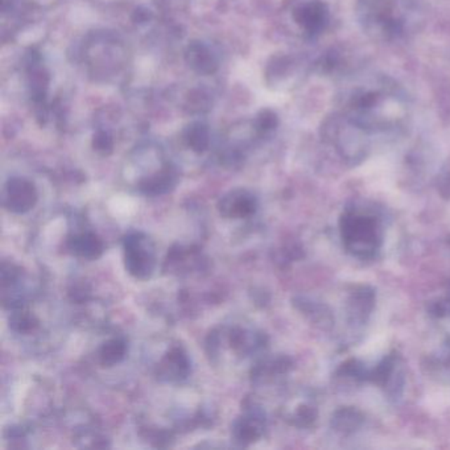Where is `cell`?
Listing matches in <instances>:
<instances>
[{"mask_svg":"<svg viewBox=\"0 0 450 450\" xmlns=\"http://www.w3.org/2000/svg\"><path fill=\"white\" fill-rule=\"evenodd\" d=\"M340 238L346 251L367 260L379 253L383 244L380 218L366 208H349L340 220Z\"/></svg>","mask_w":450,"mask_h":450,"instance_id":"6da1fadb","label":"cell"},{"mask_svg":"<svg viewBox=\"0 0 450 450\" xmlns=\"http://www.w3.org/2000/svg\"><path fill=\"white\" fill-rule=\"evenodd\" d=\"M362 130V127L357 124L342 121L340 118H333V121L325 123L324 135L331 139L342 157L350 163H358L366 156Z\"/></svg>","mask_w":450,"mask_h":450,"instance_id":"7a4b0ae2","label":"cell"},{"mask_svg":"<svg viewBox=\"0 0 450 450\" xmlns=\"http://www.w3.org/2000/svg\"><path fill=\"white\" fill-rule=\"evenodd\" d=\"M357 11L367 28H379L385 37H396L403 32V22L394 16L390 0H358Z\"/></svg>","mask_w":450,"mask_h":450,"instance_id":"3957f363","label":"cell"},{"mask_svg":"<svg viewBox=\"0 0 450 450\" xmlns=\"http://www.w3.org/2000/svg\"><path fill=\"white\" fill-rule=\"evenodd\" d=\"M126 267L130 274L147 279L154 271V244L143 234H133L124 241Z\"/></svg>","mask_w":450,"mask_h":450,"instance_id":"277c9868","label":"cell"},{"mask_svg":"<svg viewBox=\"0 0 450 450\" xmlns=\"http://www.w3.org/2000/svg\"><path fill=\"white\" fill-rule=\"evenodd\" d=\"M370 379L373 383L385 388V392L391 397L400 396L404 385V373L399 358L395 355L385 357L375 367L373 373H370Z\"/></svg>","mask_w":450,"mask_h":450,"instance_id":"5b68a950","label":"cell"},{"mask_svg":"<svg viewBox=\"0 0 450 450\" xmlns=\"http://www.w3.org/2000/svg\"><path fill=\"white\" fill-rule=\"evenodd\" d=\"M36 199L37 193L31 181L20 177H13L6 184L4 204L13 213H25L32 209Z\"/></svg>","mask_w":450,"mask_h":450,"instance_id":"8992f818","label":"cell"},{"mask_svg":"<svg viewBox=\"0 0 450 450\" xmlns=\"http://www.w3.org/2000/svg\"><path fill=\"white\" fill-rule=\"evenodd\" d=\"M328 16H329V11L326 4L319 0L307 1L298 6L293 12L295 22L300 27H303V29L309 36H315L324 31L328 22Z\"/></svg>","mask_w":450,"mask_h":450,"instance_id":"52a82bcc","label":"cell"},{"mask_svg":"<svg viewBox=\"0 0 450 450\" xmlns=\"http://www.w3.org/2000/svg\"><path fill=\"white\" fill-rule=\"evenodd\" d=\"M185 61L187 66L201 76H210L218 70V58L214 55L209 45L201 41H192L185 49Z\"/></svg>","mask_w":450,"mask_h":450,"instance_id":"ba28073f","label":"cell"},{"mask_svg":"<svg viewBox=\"0 0 450 450\" xmlns=\"http://www.w3.org/2000/svg\"><path fill=\"white\" fill-rule=\"evenodd\" d=\"M375 292L370 286H361L354 289L348 303V316L352 325H362L373 312Z\"/></svg>","mask_w":450,"mask_h":450,"instance_id":"9c48e42d","label":"cell"},{"mask_svg":"<svg viewBox=\"0 0 450 450\" xmlns=\"http://www.w3.org/2000/svg\"><path fill=\"white\" fill-rule=\"evenodd\" d=\"M220 214L229 218H244L255 213L256 199L246 190H234L220 199Z\"/></svg>","mask_w":450,"mask_h":450,"instance_id":"30bf717a","label":"cell"},{"mask_svg":"<svg viewBox=\"0 0 450 450\" xmlns=\"http://www.w3.org/2000/svg\"><path fill=\"white\" fill-rule=\"evenodd\" d=\"M176 171L171 165H165L161 171L154 173V176L148 177L140 183V189L145 194L157 196L169 192L176 185Z\"/></svg>","mask_w":450,"mask_h":450,"instance_id":"8fae6325","label":"cell"},{"mask_svg":"<svg viewBox=\"0 0 450 450\" xmlns=\"http://www.w3.org/2000/svg\"><path fill=\"white\" fill-rule=\"evenodd\" d=\"M362 413L354 406H342L331 416V428L342 435H350L362 427Z\"/></svg>","mask_w":450,"mask_h":450,"instance_id":"7c38bea8","label":"cell"},{"mask_svg":"<svg viewBox=\"0 0 450 450\" xmlns=\"http://www.w3.org/2000/svg\"><path fill=\"white\" fill-rule=\"evenodd\" d=\"M28 85L34 103H43L49 85V74L44 66L40 65L39 61L33 58L28 66Z\"/></svg>","mask_w":450,"mask_h":450,"instance_id":"4fadbf2b","label":"cell"},{"mask_svg":"<svg viewBox=\"0 0 450 450\" xmlns=\"http://www.w3.org/2000/svg\"><path fill=\"white\" fill-rule=\"evenodd\" d=\"M183 138L192 151L202 154L209 147V127L202 121H193L185 127V130L183 132Z\"/></svg>","mask_w":450,"mask_h":450,"instance_id":"5bb4252c","label":"cell"},{"mask_svg":"<svg viewBox=\"0 0 450 450\" xmlns=\"http://www.w3.org/2000/svg\"><path fill=\"white\" fill-rule=\"evenodd\" d=\"M69 247L73 253L86 259H95L103 251V244L97 235L86 232L70 239Z\"/></svg>","mask_w":450,"mask_h":450,"instance_id":"9a60e30c","label":"cell"},{"mask_svg":"<svg viewBox=\"0 0 450 450\" xmlns=\"http://www.w3.org/2000/svg\"><path fill=\"white\" fill-rule=\"evenodd\" d=\"M161 373L168 379H180L185 378L189 373V361L185 354L180 349H175L169 352L160 364Z\"/></svg>","mask_w":450,"mask_h":450,"instance_id":"2e32d148","label":"cell"},{"mask_svg":"<svg viewBox=\"0 0 450 450\" xmlns=\"http://www.w3.org/2000/svg\"><path fill=\"white\" fill-rule=\"evenodd\" d=\"M263 429V420L256 415H249L247 418L237 421L234 435L241 442H251L260 436Z\"/></svg>","mask_w":450,"mask_h":450,"instance_id":"e0dca14e","label":"cell"},{"mask_svg":"<svg viewBox=\"0 0 450 450\" xmlns=\"http://www.w3.org/2000/svg\"><path fill=\"white\" fill-rule=\"evenodd\" d=\"M126 352H127V346L123 340H107L106 343L102 345L99 350V359L103 366L111 367L121 362V359L126 357Z\"/></svg>","mask_w":450,"mask_h":450,"instance_id":"ac0fdd59","label":"cell"},{"mask_svg":"<svg viewBox=\"0 0 450 450\" xmlns=\"http://www.w3.org/2000/svg\"><path fill=\"white\" fill-rule=\"evenodd\" d=\"M303 305L305 307L304 310H307L312 319L315 322L319 324L322 328H328L329 329L330 326L333 325V315H331V310L326 305L319 304V303H313V301L303 303Z\"/></svg>","mask_w":450,"mask_h":450,"instance_id":"d6986e66","label":"cell"},{"mask_svg":"<svg viewBox=\"0 0 450 450\" xmlns=\"http://www.w3.org/2000/svg\"><path fill=\"white\" fill-rule=\"evenodd\" d=\"M279 126V118L276 112L270 109H263L259 111L253 119V128L259 135H267L274 131Z\"/></svg>","mask_w":450,"mask_h":450,"instance_id":"ffe728a7","label":"cell"},{"mask_svg":"<svg viewBox=\"0 0 450 450\" xmlns=\"http://www.w3.org/2000/svg\"><path fill=\"white\" fill-rule=\"evenodd\" d=\"M380 94L378 91L364 90L354 94L352 100V109L359 112H367L373 110V107L380 102Z\"/></svg>","mask_w":450,"mask_h":450,"instance_id":"44dd1931","label":"cell"},{"mask_svg":"<svg viewBox=\"0 0 450 450\" xmlns=\"http://www.w3.org/2000/svg\"><path fill=\"white\" fill-rule=\"evenodd\" d=\"M210 97L202 90H193L187 99V107L190 112L201 114L210 109Z\"/></svg>","mask_w":450,"mask_h":450,"instance_id":"7402d4cb","label":"cell"},{"mask_svg":"<svg viewBox=\"0 0 450 450\" xmlns=\"http://www.w3.org/2000/svg\"><path fill=\"white\" fill-rule=\"evenodd\" d=\"M36 319L27 312H19L13 315L11 319L12 328L18 331H28L36 326Z\"/></svg>","mask_w":450,"mask_h":450,"instance_id":"603a6c76","label":"cell"},{"mask_svg":"<svg viewBox=\"0 0 450 450\" xmlns=\"http://www.w3.org/2000/svg\"><path fill=\"white\" fill-rule=\"evenodd\" d=\"M93 145L99 152H103V154L111 152L114 143H112V138H111L110 133L107 131H102V130L97 132L94 135V139H93Z\"/></svg>","mask_w":450,"mask_h":450,"instance_id":"cb8c5ba5","label":"cell"},{"mask_svg":"<svg viewBox=\"0 0 450 450\" xmlns=\"http://www.w3.org/2000/svg\"><path fill=\"white\" fill-rule=\"evenodd\" d=\"M429 312L435 317L450 316V297L439 298L436 303H432L429 305Z\"/></svg>","mask_w":450,"mask_h":450,"instance_id":"d4e9b609","label":"cell"},{"mask_svg":"<svg viewBox=\"0 0 450 450\" xmlns=\"http://www.w3.org/2000/svg\"><path fill=\"white\" fill-rule=\"evenodd\" d=\"M316 411L310 406H300L297 411L296 420L298 421L300 427H309L315 423L316 420Z\"/></svg>","mask_w":450,"mask_h":450,"instance_id":"484cf974","label":"cell"},{"mask_svg":"<svg viewBox=\"0 0 450 450\" xmlns=\"http://www.w3.org/2000/svg\"><path fill=\"white\" fill-rule=\"evenodd\" d=\"M439 190L445 197L450 198V173L446 175V177L442 180V183L439 184Z\"/></svg>","mask_w":450,"mask_h":450,"instance_id":"4316f807","label":"cell"}]
</instances>
